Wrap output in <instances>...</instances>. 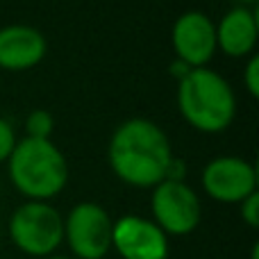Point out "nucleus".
Instances as JSON below:
<instances>
[{
  "label": "nucleus",
  "mask_w": 259,
  "mask_h": 259,
  "mask_svg": "<svg viewBox=\"0 0 259 259\" xmlns=\"http://www.w3.org/2000/svg\"><path fill=\"white\" fill-rule=\"evenodd\" d=\"M173 159L168 134L143 116L123 121L107 146V161L114 175L134 189H152L164 182Z\"/></svg>",
  "instance_id": "1"
},
{
  "label": "nucleus",
  "mask_w": 259,
  "mask_h": 259,
  "mask_svg": "<svg viewBox=\"0 0 259 259\" xmlns=\"http://www.w3.org/2000/svg\"><path fill=\"white\" fill-rule=\"evenodd\" d=\"M178 112L189 127L202 134H219L237 116V96L221 73L193 68L178 82Z\"/></svg>",
  "instance_id": "2"
},
{
  "label": "nucleus",
  "mask_w": 259,
  "mask_h": 259,
  "mask_svg": "<svg viewBox=\"0 0 259 259\" xmlns=\"http://www.w3.org/2000/svg\"><path fill=\"white\" fill-rule=\"evenodd\" d=\"M9 180L27 200L50 202L66 189L68 164L50 139H21L7 159Z\"/></svg>",
  "instance_id": "3"
},
{
  "label": "nucleus",
  "mask_w": 259,
  "mask_h": 259,
  "mask_svg": "<svg viewBox=\"0 0 259 259\" xmlns=\"http://www.w3.org/2000/svg\"><path fill=\"white\" fill-rule=\"evenodd\" d=\"M7 230L14 246L36 259L57 255L64 243V216L50 202L25 200L14 209Z\"/></svg>",
  "instance_id": "4"
},
{
  "label": "nucleus",
  "mask_w": 259,
  "mask_h": 259,
  "mask_svg": "<svg viewBox=\"0 0 259 259\" xmlns=\"http://www.w3.org/2000/svg\"><path fill=\"white\" fill-rule=\"evenodd\" d=\"M150 211V221L166 237H187L200 225L202 202L184 180H164L152 187Z\"/></svg>",
  "instance_id": "5"
},
{
  "label": "nucleus",
  "mask_w": 259,
  "mask_h": 259,
  "mask_svg": "<svg viewBox=\"0 0 259 259\" xmlns=\"http://www.w3.org/2000/svg\"><path fill=\"white\" fill-rule=\"evenodd\" d=\"M114 221L98 202H77L64 216V241L75 259H105L112 250Z\"/></svg>",
  "instance_id": "6"
},
{
  "label": "nucleus",
  "mask_w": 259,
  "mask_h": 259,
  "mask_svg": "<svg viewBox=\"0 0 259 259\" xmlns=\"http://www.w3.org/2000/svg\"><path fill=\"white\" fill-rule=\"evenodd\" d=\"M205 193L223 205H239L257 191L259 175L255 164L237 155H221L205 164L200 175Z\"/></svg>",
  "instance_id": "7"
},
{
  "label": "nucleus",
  "mask_w": 259,
  "mask_h": 259,
  "mask_svg": "<svg viewBox=\"0 0 259 259\" xmlns=\"http://www.w3.org/2000/svg\"><path fill=\"white\" fill-rule=\"evenodd\" d=\"M175 59L191 68H205L216 53V23L205 12L189 9L180 14L170 30Z\"/></svg>",
  "instance_id": "8"
},
{
  "label": "nucleus",
  "mask_w": 259,
  "mask_h": 259,
  "mask_svg": "<svg viewBox=\"0 0 259 259\" xmlns=\"http://www.w3.org/2000/svg\"><path fill=\"white\" fill-rule=\"evenodd\" d=\"M112 248L121 259H168V237L146 216L125 214L114 221Z\"/></svg>",
  "instance_id": "9"
},
{
  "label": "nucleus",
  "mask_w": 259,
  "mask_h": 259,
  "mask_svg": "<svg viewBox=\"0 0 259 259\" xmlns=\"http://www.w3.org/2000/svg\"><path fill=\"white\" fill-rule=\"evenodd\" d=\"M46 53H48V41L41 30L23 25V23L0 27V68L3 71H30L44 62Z\"/></svg>",
  "instance_id": "10"
},
{
  "label": "nucleus",
  "mask_w": 259,
  "mask_h": 259,
  "mask_svg": "<svg viewBox=\"0 0 259 259\" xmlns=\"http://www.w3.org/2000/svg\"><path fill=\"white\" fill-rule=\"evenodd\" d=\"M259 36V21L252 7H232L216 23V50H223L228 57L243 59L255 55Z\"/></svg>",
  "instance_id": "11"
},
{
  "label": "nucleus",
  "mask_w": 259,
  "mask_h": 259,
  "mask_svg": "<svg viewBox=\"0 0 259 259\" xmlns=\"http://www.w3.org/2000/svg\"><path fill=\"white\" fill-rule=\"evenodd\" d=\"M53 130H55V118L50 112H46V109L30 112V116L25 121V132L30 139H50Z\"/></svg>",
  "instance_id": "12"
},
{
  "label": "nucleus",
  "mask_w": 259,
  "mask_h": 259,
  "mask_svg": "<svg viewBox=\"0 0 259 259\" xmlns=\"http://www.w3.org/2000/svg\"><path fill=\"white\" fill-rule=\"evenodd\" d=\"M16 132H14V125L7 121V118L0 116V164L9 159L14 146H16Z\"/></svg>",
  "instance_id": "13"
},
{
  "label": "nucleus",
  "mask_w": 259,
  "mask_h": 259,
  "mask_svg": "<svg viewBox=\"0 0 259 259\" xmlns=\"http://www.w3.org/2000/svg\"><path fill=\"white\" fill-rule=\"evenodd\" d=\"M239 209H241V219L248 228L257 230L259 228V191H255L252 196H248L243 202H239Z\"/></svg>",
  "instance_id": "14"
},
{
  "label": "nucleus",
  "mask_w": 259,
  "mask_h": 259,
  "mask_svg": "<svg viewBox=\"0 0 259 259\" xmlns=\"http://www.w3.org/2000/svg\"><path fill=\"white\" fill-rule=\"evenodd\" d=\"M243 84H246V91L257 98L259 96V57L257 55H250L246 62V68H243Z\"/></svg>",
  "instance_id": "15"
},
{
  "label": "nucleus",
  "mask_w": 259,
  "mask_h": 259,
  "mask_svg": "<svg viewBox=\"0 0 259 259\" xmlns=\"http://www.w3.org/2000/svg\"><path fill=\"white\" fill-rule=\"evenodd\" d=\"M193 68L191 66H187V64L182 62V59H173V64H170V75L175 77V80H184V77L189 75V73H191Z\"/></svg>",
  "instance_id": "16"
},
{
  "label": "nucleus",
  "mask_w": 259,
  "mask_h": 259,
  "mask_svg": "<svg viewBox=\"0 0 259 259\" xmlns=\"http://www.w3.org/2000/svg\"><path fill=\"white\" fill-rule=\"evenodd\" d=\"M237 5H241V7H252V5L257 3V0H234Z\"/></svg>",
  "instance_id": "17"
},
{
  "label": "nucleus",
  "mask_w": 259,
  "mask_h": 259,
  "mask_svg": "<svg viewBox=\"0 0 259 259\" xmlns=\"http://www.w3.org/2000/svg\"><path fill=\"white\" fill-rule=\"evenodd\" d=\"M46 259H75V257H66V255H50V257H46Z\"/></svg>",
  "instance_id": "18"
}]
</instances>
